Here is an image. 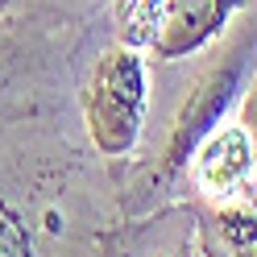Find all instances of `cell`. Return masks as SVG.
I'll return each instance as SVG.
<instances>
[{"label":"cell","mask_w":257,"mask_h":257,"mask_svg":"<svg viewBox=\"0 0 257 257\" xmlns=\"http://www.w3.org/2000/svg\"><path fill=\"white\" fill-rule=\"evenodd\" d=\"M257 75V13H245L228 34H224V46L207 58V67H199V75L191 79V87L183 95L179 112L166 128V141H162V158L154 162L150 170V183H146V207L154 212L158 199L174 203V199H187V166L195 150L203 146L207 133L228 120V112L240 108L245 91Z\"/></svg>","instance_id":"cell-1"},{"label":"cell","mask_w":257,"mask_h":257,"mask_svg":"<svg viewBox=\"0 0 257 257\" xmlns=\"http://www.w3.org/2000/svg\"><path fill=\"white\" fill-rule=\"evenodd\" d=\"M146 112H150V67L141 50H128L120 42L108 46L91 62L83 91V124L91 150L108 162L128 158L146 133Z\"/></svg>","instance_id":"cell-2"},{"label":"cell","mask_w":257,"mask_h":257,"mask_svg":"<svg viewBox=\"0 0 257 257\" xmlns=\"http://www.w3.org/2000/svg\"><path fill=\"white\" fill-rule=\"evenodd\" d=\"M257 179V146L240 120H224L216 133L203 137L187 166V199L224 203L236 195H249Z\"/></svg>","instance_id":"cell-3"},{"label":"cell","mask_w":257,"mask_h":257,"mask_svg":"<svg viewBox=\"0 0 257 257\" xmlns=\"http://www.w3.org/2000/svg\"><path fill=\"white\" fill-rule=\"evenodd\" d=\"M128 257H228V253L216 240L207 203L174 199L154 207L146 224H137Z\"/></svg>","instance_id":"cell-4"},{"label":"cell","mask_w":257,"mask_h":257,"mask_svg":"<svg viewBox=\"0 0 257 257\" xmlns=\"http://www.w3.org/2000/svg\"><path fill=\"white\" fill-rule=\"evenodd\" d=\"M253 0H170L166 25L154 42V54L162 62L199 58L228 34V29L249 13Z\"/></svg>","instance_id":"cell-5"},{"label":"cell","mask_w":257,"mask_h":257,"mask_svg":"<svg viewBox=\"0 0 257 257\" xmlns=\"http://www.w3.org/2000/svg\"><path fill=\"white\" fill-rule=\"evenodd\" d=\"M207 212H212V228H216V240L224 245V253L257 257V199L253 195L207 203Z\"/></svg>","instance_id":"cell-6"},{"label":"cell","mask_w":257,"mask_h":257,"mask_svg":"<svg viewBox=\"0 0 257 257\" xmlns=\"http://www.w3.org/2000/svg\"><path fill=\"white\" fill-rule=\"evenodd\" d=\"M166 9L170 0H112L116 42L128 50H154V42L166 25Z\"/></svg>","instance_id":"cell-7"},{"label":"cell","mask_w":257,"mask_h":257,"mask_svg":"<svg viewBox=\"0 0 257 257\" xmlns=\"http://www.w3.org/2000/svg\"><path fill=\"white\" fill-rule=\"evenodd\" d=\"M236 120L249 128V137H253V146H257V75H253V83L245 91V100H240V116Z\"/></svg>","instance_id":"cell-8"},{"label":"cell","mask_w":257,"mask_h":257,"mask_svg":"<svg viewBox=\"0 0 257 257\" xmlns=\"http://www.w3.org/2000/svg\"><path fill=\"white\" fill-rule=\"evenodd\" d=\"M249 195H253V199H257V179H253V187H249Z\"/></svg>","instance_id":"cell-9"},{"label":"cell","mask_w":257,"mask_h":257,"mask_svg":"<svg viewBox=\"0 0 257 257\" xmlns=\"http://www.w3.org/2000/svg\"><path fill=\"white\" fill-rule=\"evenodd\" d=\"M5 5H9V0H0V9H5Z\"/></svg>","instance_id":"cell-10"}]
</instances>
